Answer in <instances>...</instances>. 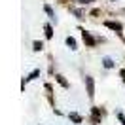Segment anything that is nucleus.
I'll use <instances>...</instances> for the list:
<instances>
[{
	"mask_svg": "<svg viewBox=\"0 0 125 125\" xmlns=\"http://www.w3.org/2000/svg\"><path fill=\"white\" fill-rule=\"evenodd\" d=\"M91 119H93V123H101V110L99 108H91Z\"/></svg>",
	"mask_w": 125,
	"mask_h": 125,
	"instance_id": "obj_4",
	"label": "nucleus"
},
{
	"mask_svg": "<svg viewBox=\"0 0 125 125\" xmlns=\"http://www.w3.org/2000/svg\"><path fill=\"white\" fill-rule=\"evenodd\" d=\"M85 87H87V97L93 99L95 97V82L91 76H85Z\"/></svg>",
	"mask_w": 125,
	"mask_h": 125,
	"instance_id": "obj_1",
	"label": "nucleus"
},
{
	"mask_svg": "<svg viewBox=\"0 0 125 125\" xmlns=\"http://www.w3.org/2000/svg\"><path fill=\"white\" fill-rule=\"evenodd\" d=\"M104 66H106V68H112V66H114L112 59H108V57H106V59H104Z\"/></svg>",
	"mask_w": 125,
	"mask_h": 125,
	"instance_id": "obj_10",
	"label": "nucleus"
},
{
	"mask_svg": "<svg viewBox=\"0 0 125 125\" xmlns=\"http://www.w3.org/2000/svg\"><path fill=\"white\" fill-rule=\"evenodd\" d=\"M44 31H46V38L47 40L53 38V29H51V25H44Z\"/></svg>",
	"mask_w": 125,
	"mask_h": 125,
	"instance_id": "obj_6",
	"label": "nucleus"
},
{
	"mask_svg": "<svg viewBox=\"0 0 125 125\" xmlns=\"http://www.w3.org/2000/svg\"><path fill=\"white\" fill-rule=\"evenodd\" d=\"M82 38H83V42H85L87 47H95V44H97V40H95L87 31H82Z\"/></svg>",
	"mask_w": 125,
	"mask_h": 125,
	"instance_id": "obj_2",
	"label": "nucleus"
},
{
	"mask_svg": "<svg viewBox=\"0 0 125 125\" xmlns=\"http://www.w3.org/2000/svg\"><path fill=\"white\" fill-rule=\"evenodd\" d=\"M68 117H70V119H72L76 125L82 123V116H80V114H76V112H70V114H68Z\"/></svg>",
	"mask_w": 125,
	"mask_h": 125,
	"instance_id": "obj_5",
	"label": "nucleus"
},
{
	"mask_svg": "<svg viewBox=\"0 0 125 125\" xmlns=\"http://www.w3.org/2000/svg\"><path fill=\"white\" fill-rule=\"evenodd\" d=\"M80 4H87V2H89V0H78Z\"/></svg>",
	"mask_w": 125,
	"mask_h": 125,
	"instance_id": "obj_14",
	"label": "nucleus"
},
{
	"mask_svg": "<svg viewBox=\"0 0 125 125\" xmlns=\"http://www.w3.org/2000/svg\"><path fill=\"white\" fill-rule=\"evenodd\" d=\"M38 74H40V70H34V72H32V74H31V76H29L27 80H34L36 76H38Z\"/></svg>",
	"mask_w": 125,
	"mask_h": 125,
	"instance_id": "obj_12",
	"label": "nucleus"
},
{
	"mask_svg": "<svg viewBox=\"0 0 125 125\" xmlns=\"http://www.w3.org/2000/svg\"><path fill=\"white\" fill-rule=\"evenodd\" d=\"M32 46H34V51H40V49L44 47V44H42V42H34Z\"/></svg>",
	"mask_w": 125,
	"mask_h": 125,
	"instance_id": "obj_11",
	"label": "nucleus"
},
{
	"mask_svg": "<svg viewBox=\"0 0 125 125\" xmlns=\"http://www.w3.org/2000/svg\"><path fill=\"white\" fill-rule=\"evenodd\" d=\"M44 10H46V13H47V15H49V17H51V19H55V13H53V10L49 8L47 4H46V6H44Z\"/></svg>",
	"mask_w": 125,
	"mask_h": 125,
	"instance_id": "obj_9",
	"label": "nucleus"
},
{
	"mask_svg": "<svg viewBox=\"0 0 125 125\" xmlns=\"http://www.w3.org/2000/svg\"><path fill=\"white\" fill-rule=\"evenodd\" d=\"M55 80H57V82H59V83H61V85L64 87V89H68V82L64 80V76H61V74H57V76H55Z\"/></svg>",
	"mask_w": 125,
	"mask_h": 125,
	"instance_id": "obj_7",
	"label": "nucleus"
},
{
	"mask_svg": "<svg viewBox=\"0 0 125 125\" xmlns=\"http://www.w3.org/2000/svg\"><path fill=\"white\" fill-rule=\"evenodd\" d=\"M119 76H121V78L125 80V68H121V70H119Z\"/></svg>",
	"mask_w": 125,
	"mask_h": 125,
	"instance_id": "obj_13",
	"label": "nucleus"
},
{
	"mask_svg": "<svg viewBox=\"0 0 125 125\" xmlns=\"http://www.w3.org/2000/svg\"><path fill=\"white\" fill-rule=\"evenodd\" d=\"M66 46L70 47V49H78V47H76V40L72 38V36H68V38H66Z\"/></svg>",
	"mask_w": 125,
	"mask_h": 125,
	"instance_id": "obj_8",
	"label": "nucleus"
},
{
	"mask_svg": "<svg viewBox=\"0 0 125 125\" xmlns=\"http://www.w3.org/2000/svg\"><path fill=\"white\" fill-rule=\"evenodd\" d=\"M104 25H106L108 29H112V31H116V32H121V31H123L121 23H116V21H104Z\"/></svg>",
	"mask_w": 125,
	"mask_h": 125,
	"instance_id": "obj_3",
	"label": "nucleus"
}]
</instances>
